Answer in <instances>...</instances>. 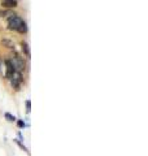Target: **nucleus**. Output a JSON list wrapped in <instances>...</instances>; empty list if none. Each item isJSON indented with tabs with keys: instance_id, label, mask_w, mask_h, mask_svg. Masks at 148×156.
Segmentation results:
<instances>
[{
	"instance_id": "obj_1",
	"label": "nucleus",
	"mask_w": 148,
	"mask_h": 156,
	"mask_svg": "<svg viewBox=\"0 0 148 156\" xmlns=\"http://www.w3.org/2000/svg\"><path fill=\"white\" fill-rule=\"evenodd\" d=\"M8 26L11 30H16L21 34H25L26 31H27V26H26V22L22 20L21 17H18L17 14L14 16H11L8 20Z\"/></svg>"
},
{
	"instance_id": "obj_2",
	"label": "nucleus",
	"mask_w": 148,
	"mask_h": 156,
	"mask_svg": "<svg viewBox=\"0 0 148 156\" xmlns=\"http://www.w3.org/2000/svg\"><path fill=\"white\" fill-rule=\"evenodd\" d=\"M9 60L12 61L16 72H22L23 69H25V60H23V57H21L20 55H14V56H12V59H9Z\"/></svg>"
},
{
	"instance_id": "obj_3",
	"label": "nucleus",
	"mask_w": 148,
	"mask_h": 156,
	"mask_svg": "<svg viewBox=\"0 0 148 156\" xmlns=\"http://www.w3.org/2000/svg\"><path fill=\"white\" fill-rule=\"evenodd\" d=\"M9 81H11L12 87L16 88V90H20L21 83H22V74H21V72H14L11 76Z\"/></svg>"
},
{
	"instance_id": "obj_4",
	"label": "nucleus",
	"mask_w": 148,
	"mask_h": 156,
	"mask_svg": "<svg viewBox=\"0 0 148 156\" xmlns=\"http://www.w3.org/2000/svg\"><path fill=\"white\" fill-rule=\"evenodd\" d=\"M5 65H7V73H5V77L7 78H11V76L16 72V69H14V66H13V64H12V61L11 60H5Z\"/></svg>"
},
{
	"instance_id": "obj_5",
	"label": "nucleus",
	"mask_w": 148,
	"mask_h": 156,
	"mask_svg": "<svg viewBox=\"0 0 148 156\" xmlns=\"http://www.w3.org/2000/svg\"><path fill=\"white\" fill-rule=\"evenodd\" d=\"M18 1L17 0H1V5L4 8H16Z\"/></svg>"
},
{
	"instance_id": "obj_6",
	"label": "nucleus",
	"mask_w": 148,
	"mask_h": 156,
	"mask_svg": "<svg viewBox=\"0 0 148 156\" xmlns=\"http://www.w3.org/2000/svg\"><path fill=\"white\" fill-rule=\"evenodd\" d=\"M13 141H14V143H16V145H18V147H20L21 150H23V151H25L26 153H27V155H30V151H29V148L26 147V146L23 145L22 142H20V141H18V139H13Z\"/></svg>"
},
{
	"instance_id": "obj_7",
	"label": "nucleus",
	"mask_w": 148,
	"mask_h": 156,
	"mask_svg": "<svg viewBox=\"0 0 148 156\" xmlns=\"http://www.w3.org/2000/svg\"><path fill=\"white\" fill-rule=\"evenodd\" d=\"M22 50L25 51L26 56L30 57V50H29V46H27V43H26V42H22Z\"/></svg>"
},
{
	"instance_id": "obj_8",
	"label": "nucleus",
	"mask_w": 148,
	"mask_h": 156,
	"mask_svg": "<svg viewBox=\"0 0 148 156\" xmlns=\"http://www.w3.org/2000/svg\"><path fill=\"white\" fill-rule=\"evenodd\" d=\"M4 117H5L8 121H11V122H14V121H17V119H16V116H12L11 113H5L4 114Z\"/></svg>"
},
{
	"instance_id": "obj_9",
	"label": "nucleus",
	"mask_w": 148,
	"mask_h": 156,
	"mask_svg": "<svg viewBox=\"0 0 148 156\" xmlns=\"http://www.w3.org/2000/svg\"><path fill=\"white\" fill-rule=\"evenodd\" d=\"M17 126H18L20 129H23L25 126H27V125L25 124V121H23V120H18V119H17Z\"/></svg>"
},
{
	"instance_id": "obj_10",
	"label": "nucleus",
	"mask_w": 148,
	"mask_h": 156,
	"mask_svg": "<svg viewBox=\"0 0 148 156\" xmlns=\"http://www.w3.org/2000/svg\"><path fill=\"white\" fill-rule=\"evenodd\" d=\"M25 104H26V111H27V113H29L30 109H31V102H30V100H26Z\"/></svg>"
}]
</instances>
